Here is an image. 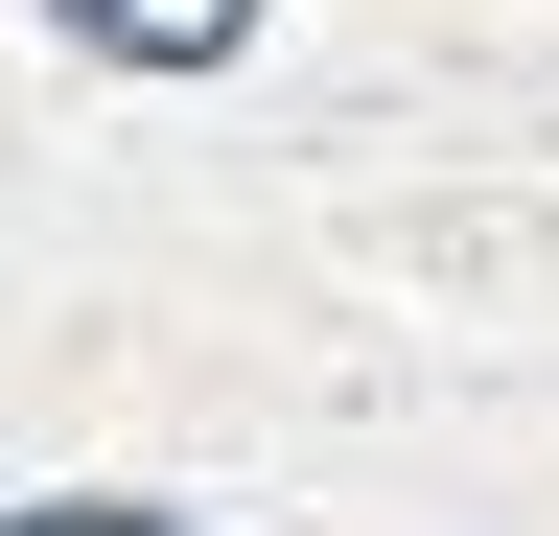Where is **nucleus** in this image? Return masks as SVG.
Returning <instances> with one entry per match:
<instances>
[{"instance_id": "f03ea898", "label": "nucleus", "mask_w": 559, "mask_h": 536, "mask_svg": "<svg viewBox=\"0 0 559 536\" xmlns=\"http://www.w3.org/2000/svg\"><path fill=\"white\" fill-rule=\"evenodd\" d=\"M0 536H187V513H94V490H47V513H0Z\"/></svg>"}, {"instance_id": "f257e3e1", "label": "nucleus", "mask_w": 559, "mask_h": 536, "mask_svg": "<svg viewBox=\"0 0 559 536\" xmlns=\"http://www.w3.org/2000/svg\"><path fill=\"white\" fill-rule=\"evenodd\" d=\"M70 47H117V71H234L257 0H70Z\"/></svg>"}]
</instances>
